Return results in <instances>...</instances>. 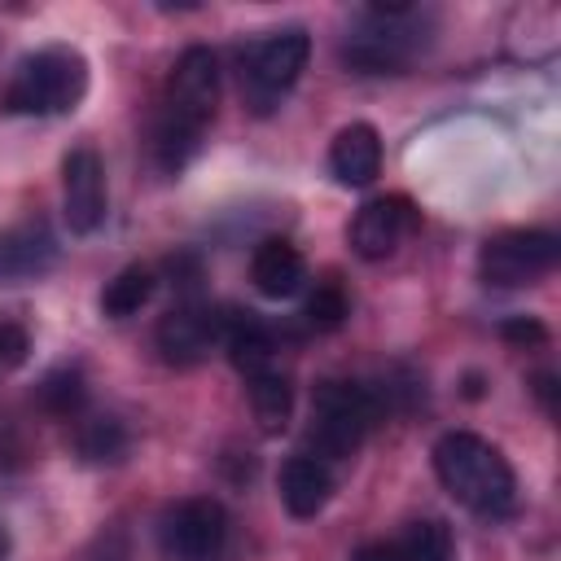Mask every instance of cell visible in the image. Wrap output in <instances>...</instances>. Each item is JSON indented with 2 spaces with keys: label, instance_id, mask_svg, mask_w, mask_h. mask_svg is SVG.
Here are the masks:
<instances>
[{
  "label": "cell",
  "instance_id": "7c38bea8",
  "mask_svg": "<svg viewBox=\"0 0 561 561\" xmlns=\"http://www.w3.org/2000/svg\"><path fill=\"white\" fill-rule=\"evenodd\" d=\"M57 250H61V245H57V237L48 232L44 219L4 228V232H0V285L39 280L44 272H53Z\"/></svg>",
  "mask_w": 561,
  "mask_h": 561
},
{
  "label": "cell",
  "instance_id": "5b68a950",
  "mask_svg": "<svg viewBox=\"0 0 561 561\" xmlns=\"http://www.w3.org/2000/svg\"><path fill=\"white\" fill-rule=\"evenodd\" d=\"M88 92V61L79 48L70 44H48L31 57L18 61L13 79L4 83L0 105L9 114H31V118H48V114H66L83 101Z\"/></svg>",
  "mask_w": 561,
  "mask_h": 561
},
{
  "label": "cell",
  "instance_id": "44dd1931",
  "mask_svg": "<svg viewBox=\"0 0 561 561\" xmlns=\"http://www.w3.org/2000/svg\"><path fill=\"white\" fill-rule=\"evenodd\" d=\"M346 316H351V298H346V289H342L337 280H320V285L307 294V302H302V320H307V329H316V333H333Z\"/></svg>",
  "mask_w": 561,
  "mask_h": 561
},
{
  "label": "cell",
  "instance_id": "8fae6325",
  "mask_svg": "<svg viewBox=\"0 0 561 561\" xmlns=\"http://www.w3.org/2000/svg\"><path fill=\"white\" fill-rule=\"evenodd\" d=\"M61 206L70 232L88 237L105 224V167L92 145H75L61 158Z\"/></svg>",
  "mask_w": 561,
  "mask_h": 561
},
{
  "label": "cell",
  "instance_id": "ba28073f",
  "mask_svg": "<svg viewBox=\"0 0 561 561\" xmlns=\"http://www.w3.org/2000/svg\"><path fill=\"white\" fill-rule=\"evenodd\" d=\"M158 539L171 561H215L228 539V513L210 495H188L175 508H167Z\"/></svg>",
  "mask_w": 561,
  "mask_h": 561
},
{
  "label": "cell",
  "instance_id": "7a4b0ae2",
  "mask_svg": "<svg viewBox=\"0 0 561 561\" xmlns=\"http://www.w3.org/2000/svg\"><path fill=\"white\" fill-rule=\"evenodd\" d=\"M434 473L443 491L478 517H508L517 508V478L500 447L482 434L451 430L434 443Z\"/></svg>",
  "mask_w": 561,
  "mask_h": 561
},
{
  "label": "cell",
  "instance_id": "cb8c5ba5",
  "mask_svg": "<svg viewBox=\"0 0 561 561\" xmlns=\"http://www.w3.org/2000/svg\"><path fill=\"white\" fill-rule=\"evenodd\" d=\"M504 337H513V342H543L548 333H543V324H535V320H508V324H504Z\"/></svg>",
  "mask_w": 561,
  "mask_h": 561
},
{
  "label": "cell",
  "instance_id": "ffe728a7",
  "mask_svg": "<svg viewBox=\"0 0 561 561\" xmlns=\"http://www.w3.org/2000/svg\"><path fill=\"white\" fill-rule=\"evenodd\" d=\"M127 430H123V421H114V416H92V421H83L79 425V456L83 460H92V465H114V460H123L127 456Z\"/></svg>",
  "mask_w": 561,
  "mask_h": 561
},
{
  "label": "cell",
  "instance_id": "2e32d148",
  "mask_svg": "<svg viewBox=\"0 0 561 561\" xmlns=\"http://www.w3.org/2000/svg\"><path fill=\"white\" fill-rule=\"evenodd\" d=\"M333 495V473L324 460L316 456H289L280 465V504L294 513V517H316Z\"/></svg>",
  "mask_w": 561,
  "mask_h": 561
},
{
  "label": "cell",
  "instance_id": "e0dca14e",
  "mask_svg": "<svg viewBox=\"0 0 561 561\" xmlns=\"http://www.w3.org/2000/svg\"><path fill=\"white\" fill-rule=\"evenodd\" d=\"M250 386V408H254V421L263 434H280L289 425V412H294V386L280 368L272 373H259L245 381Z\"/></svg>",
  "mask_w": 561,
  "mask_h": 561
},
{
  "label": "cell",
  "instance_id": "7402d4cb",
  "mask_svg": "<svg viewBox=\"0 0 561 561\" xmlns=\"http://www.w3.org/2000/svg\"><path fill=\"white\" fill-rule=\"evenodd\" d=\"M83 399H88V390H83V373L70 368V364L53 368V373L44 377V386H39V403H44L53 416H75V412L83 408Z\"/></svg>",
  "mask_w": 561,
  "mask_h": 561
},
{
  "label": "cell",
  "instance_id": "30bf717a",
  "mask_svg": "<svg viewBox=\"0 0 561 561\" xmlns=\"http://www.w3.org/2000/svg\"><path fill=\"white\" fill-rule=\"evenodd\" d=\"M158 351L167 364L175 368H188V364H202L210 355L215 342H224V316L206 302H175L162 320H158V333H153Z\"/></svg>",
  "mask_w": 561,
  "mask_h": 561
},
{
  "label": "cell",
  "instance_id": "d4e9b609",
  "mask_svg": "<svg viewBox=\"0 0 561 561\" xmlns=\"http://www.w3.org/2000/svg\"><path fill=\"white\" fill-rule=\"evenodd\" d=\"M355 561H394V548H390V539H381V543H364V548L355 552Z\"/></svg>",
  "mask_w": 561,
  "mask_h": 561
},
{
  "label": "cell",
  "instance_id": "9c48e42d",
  "mask_svg": "<svg viewBox=\"0 0 561 561\" xmlns=\"http://www.w3.org/2000/svg\"><path fill=\"white\" fill-rule=\"evenodd\" d=\"M421 224V210L403 197V193H386V197H373L355 210L351 219V250L368 263L377 259H390Z\"/></svg>",
  "mask_w": 561,
  "mask_h": 561
},
{
  "label": "cell",
  "instance_id": "3957f363",
  "mask_svg": "<svg viewBox=\"0 0 561 561\" xmlns=\"http://www.w3.org/2000/svg\"><path fill=\"white\" fill-rule=\"evenodd\" d=\"M430 31L434 18L416 4H368L342 44V57L359 75H399L425 53Z\"/></svg>",
  "mask_w": 561,
  "mask_h": 561
},
{
  "label": "cell",
  "instance_id": "6da1fadb",
  "mask_svg": "<svg viewBox=\"0 0 561 561\" xmlns=\"http://www.w3.org/2000/svg\"><path fill=\"white\" fill-rule=\"evenodd\" d=\"M215 110H219V61L210 48L193 44L171 66V79L153 118V158L162 171H180L197 153Z\"/></svg>",
  "mask_w": 561,
  "mask_h": 561
},
{
  "label": "cell",
  "instance_id": "52a82bcc",
  "mask_svg": "<svg viewBox=\"0 0 561 561\" xmlns=\"http://www.w3.org/2000/svg\"><path fill=\"white\" fill-rule=\"evenodd\" d=\"M561 259V241L539 228H508L482 241L478 250V276L495 289H522L548 276Z\"/></svg>",
  "mask_w": 561,
  "mask_h": 561
},
{
  "label": "cell",
  "instance_id": "d6986e66",
  "mask_svg": "<svg viewBox=\"0 0 561 561\" xmlns=\"http://www.w3.org/2000/svg\"><path fill=\"white\" fill-rule=\"evenodd\" d=\"M390 548H394V561H456L451 530L434 517L412 522L399 539H390Z\"/></svg>",
  "mask_w": 561,
  "mask_h": 561
},
{
  "label": "cell",
  "instance_id": "ac0fdd59",
  "mask_svg": "<svg viewBox=\"0 0 561 561\" xmlns=\"http://www.w3.org/2000/svg\"><path fill=\"white\" fill-rule=\"evenodd\" d=\"M153 289H158L153 272L140 267V263H131V267H123V272L101 289V311H105L110 320H127V316H136V311L153 298Z\"/></svg>",
  "mask_w": 561,
  "mask_h": 561
},
{
  "label": "cell",
  "instance_id": "603a6c76",
  "mask_svg": "<svg viewBox=\"0 0 561 561\" xmlns=\"http://www.w3.org/2000/svg\"><path fill=\"white\" fill-rule=\"evenodd\" d=\"M26 351H31V337L22 324H0V373L26 364Z\"/></svg>",
  "mask_w": 561,
  "mask_h": 561
},
{
  "label": "cell",
  "instance_id": "9a60e30c",
  "mask_svg": "<svg viewBox=\"0 0 561 561\" xmlns=\"http://www.w3.org/2000/svg\"><path fill=\"white\" fill-rule=\"evenodd\" d=\"M224 351H228L232 368H237L245 381L276 368V337H272V329H267L254 311H232V316H224Z\"/></svg>",
  "mask_w": 561,
  "mask_h": 561
},
{
  "label": "cell",
  "instance_id": "277c9868",
  "mask_svg": "<svg viewBox=\"0 0 561 561\" xmlns=\"http://www.w3.org/2000/svg\"><path fill=\"white\" fill-rule=\"evenodd\" d=\"M386 399L381 390L364 386V381H320L311 394V425H307V456L316 460H351L359 451V443L368 438V430L381 421Z\"/></svg>",
  "mask_w": 561,
  "mask_h": 561
},
{
  "label": "cell",
  "instance_id": "8992f818",
  "mask_svg": "<svg viewBox=\"0 0 561 561\" xmlns=\"http://www.w3.org/2000/svg\"><path fill=\"white\" fill-rule=\"evenodd\" d=\"M311 57V39L307 31L289 26V31H272L263 39H254L241 53V88L254 114H272L280 105V96L298 83V75L307 70Z\"/></svg>",
  "mask_w": 561,
  "mask_h": 561
},
{
  "label": "cell",
  "instance_id": "5bb4252c",
  "mask_svg": "<svg viewBox=\"0 0 561 561\" xmlns=\"http://www.w3.org/2000/svg\"><path fill=\"white\" fill-rule=\"evenodd\" d=\"M250 280H254V289L263 298H294L307 285V259L298 254L294 241L267 237L250 254Z\"/></svg>",
  "mask_w": 561,
  "mask_h": 561
},
{
  "label": "cell",
  "instance_id": "4fadbf2b",
  "mask_svg": "<svg viewBox=\"0 0 561 561\" xmlns=\"http://www.w3.org/2000/svg\"><path fill=\"white\" fill-rule=\"evenodd\" d=\"M329 171L346 188H364L381 171V136L373 123H351L329 145Z\"/></svg>",
  "mask_w": 561,
  "mask_h": 561
},
{
  "label": "cell",
  "instance_id": "484cf974",
  "mask_svg": "<svg viewBox=\"0 0 561 561\" xmlns=\"http://www.w3.org/2000/svg\"><path fill=\"white\" fill-rule=\"evenodd\" d=\"M4 552H9V535L0 530V561H4Z\"/></svg>",
  "mask_w": 561,
  "mask_h": 561
}]
</instances>
